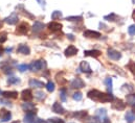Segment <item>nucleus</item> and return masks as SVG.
<instances>
[{"label": "nucleus", "mask_w": 135, "mask_h": 123, "mask_svg": "<svg viewBox=\"0 0 135 123\" xmlns=\"http://www.w3.org/2000/svg\"><path fill=\"white\" fill-rule=\"evenodd\" d=\"M97 116H98L99 118H101V120L104 119L105 117H107V111H106L105 109H100V110H98V111H97Z\"/></svg>", "instance_id": "cd10ccee"}, {"label": "nucleus", "mask_w": 135, "mask_h": 123, "mask_svg": "<svg viewBox=\"0 0 135 123\" xmlns=\"http://www.w3.org/2000/svg\"><path fill=\"white\" fill-rule=\"evenodd\" d=\"M72 98H73V100H75V101H80V100H82L83 95H82L81 92H75L72 95Z\"/></svg>", "instance_id": "c9c22d12"}, {"label": "nucleus", "mask_w": 135, "mask_h": 123, "mask_svg": "<svg viewBox=\"0 0 135 123\" xmlns=\"http://www.w3.org/2000/svg\"><path fill=\"white\" fill-rule=\"evenodd\" d=\"M107 53H108V58L110 60H112V61H118L122 58V53L118 52L117 50L113 49V48H108Z\"/></svg>", "instance_id": "7ed1b4c3"}, {"label": "nucleus", "mask_w": 135, "mask_h": 123, "mask_svg": "<svg viewBox=\"0 0 135 123\" xmlns=\"http://www.w3.org/2000/svg\"><path fill=\"white\" fill-rule=\"evenodd\" d=\"M0 103L6 104V105H11V102H8V101H6V100H4V99H0Z\"/></svg>", "instance_id": "49530a36"}, {"label": "nucleus", "mask_w": 135, "mask_h": 123, "mask_svg": "<svg viewBox=\"0 0 135 123\" xmlns=\"http://www.w3.org/2000/svg\"><path fill=\"white\" fill-rule=\"evenodd\" d=\"M128 32H129V34H130V35H135V24L129 26V28H128Z\"/></svg>", "instance_id": "a19ab883"}, {"label": "nucleus", "mask_w": 135, "mask_h": 123, "mask_svg": "<svg viewBox=\"0 0 135 123\" xmlns=\"http://www.w3.org/2000/svg\"><path fill=\"white\" fill-rule=\"evenodd\" d=\"M50 122L51 123H64V120L60 119V118H51L50 119Z\"/></svg>", "instance_id": "c03bdc74"}, {"label": "nucleus", "mask_w": 135, "mask_h": 123, "mask_svg": "<svg viewBox=\"0 0 135 123\" xmlns=\"http://www.w3.org/2000/svg\"><path fill=\"white\" fill-rule=\"evenodd\" d=\"M87 115L88 114L86 111H79V112H74L72 114V117H74L79 120H83V119H85V117H87Z\"/></svg>", "instance_id": "4be33fe9"}, {"label": "nucleus", "mask_w": 135, "mask_h": 123, "mask_svg": "<svg viewBox=\"0 0 135 123\" xmlns=\"http://www.w3.org/2000/svg\"><path fill=\"white\" fill-rule=\"evenodd\" d=\"M46 90L48 91V92H54L55 91V84L52 83V81H48L47 84H46Z\"/></svg>", "instance_id": "f704fd0d"}, {"label": "nucleus", "mask_w": 135, "mask_h": 123, "mask_svg": "<svg viewBox=\"0 0 135 123\" xmlns=\"http://www.w3.org/2000/svg\"><path fill=\"white\" fill-rule=\"evenodd\" d=\"M4 21H5L7 24H9V25H15V24L18 22V15L14 12V13H12L8 17H6V18L4 19Z\"/></svg>", "instance_id": "9d476101"}, {"label": "nucleus", "mask_w": 135, "mask_h": 123, "mask_svg": "<svg viewBox=\"0 0 135 123\" xmlns=\"http://www.w3.org/2000/svg\"><path fill=\"white\" fill-rule=\"evenodd\" d=\"M37 1H38V3H39L41 6L45 7V1H44V0H37Z\"/></svg>", "instance_id": "de8ad7c7"}, {"label": "nucleus", "mask_w": 135, "mask_h": 123, "mask_svg": "<svg viewBox=\"0 0 135 123\" xmlns=\"http://www.w3.org/2000/svg\"><path fill=\"white\" fill-rule=\"evenodd\" d=\"M30 70L31 71H39V70H42L44 68H46V62L44 60H38V61H34L30 66H28Z\"/></svg>", "instance_id": "f03ea898"}, {"label": "nucleus", "mask_w": 135, "mask_h": 123, "mask_svg": "<svg viewBox=\"0 0 135 123\" xmlns=\"http://www.w3.org/2000/svg\"><path fill=\"white\" fill-rule=\"evenodd\" d=\"M47 27H48V29L51 31V32H57V31L61 30L63 26H62V24H61V23L56 22V21H52V22L48 23Z\"/></svg>", "instance_id": "6e6552de"}, {"label": "nucleus", "mask_w": 135, "mask_h": 123, "mask_svg": "<svg viewBox=\"0 0 135 123\" xmlns=\"http://www.w3.org/2000/svg\"><path fill=\"white\" fill-rule=\"evenodd\" d=\"M28 85H30V87H32V88H39V89L46 86V85H44V83H42V81H40V80H38V79H35V78L30 79Z\"/></svg>", "instance_id": "dca6fc26"}, {"label": "nucleus", "mask_w": 135, "mask_h": 123, "mask_svg": "<svg viewBox=\"0 0 135 123\" xmlns=\"http://www.w3.org/2000/svg\"><path fill=\"white\" fill-rule=\"evenodd\" d=\"M62 17H63V15H62V12H60V11H55L51 14V19L52 20H57V19H60Z\"/></svg>", "instance_id": "7c9ffc66"}, {"label": "nucleus", "mask_w": 135, "mask_h": 123, "mask_svg": "<svg viewBox=\"0 0 135 123\" xmlns=\"http://www.w3.org/2000/svg\"><path fill=\"white\" fill-rule=\"evenodd\" d=\"M111 67H112V68H114V69H115V71H116V72H118L120 75L125 76V72H124V71H122V69H120L119 67H116V66H113V65H112Z\"/></svg>", "instance_id": "37998d69"}, {"label": "nucleus", "mask_w": 135, "mask_h": 123, "mask_svg": "<svg viewBox=\"0 0 135 123\" xmlns=\"http://www.w3.org/2000/svg\"><path fill=\"white\" fill-rule=\"evenodd\" d=\"M70 87H71L72 89H82V88L85 87V83L83 81L82 78H80V77H75V78H73V79L71 80V83H70Z\"/></svg>", "instance_id": "39448f33"}, {"label": "nucleus", "mask_w": 135, "mask_h": 123, "mask_svg": "<svg viewBox=\"0 0 135 123\" xmlns=\"http://www.w3.org/2000/svg\"><path fill=\"white\" fill-rule=\"evenodd\" d=\"M35 115H36V113H35V112H30V113H26V115H25V116H24V118H23V121H24V123H34Z\"/></svg>", "instance_id": "412c9836"}, {"label": "nucleus", "mask_w": 135, "mask_h": 123, "mask_svg": "<svg viewBox=\"0 0 135 123\" xmlns=\"http://www.w3.org/2000/svg\"><path fill=\"white\" fill-rule=\"evenodd\" d=\"M102 123H111V122H110V119L109 118L105 117L104 119H102Z\"/></svg>", "instance_id": "09e8293b"}, {"label": "nucleus", "mask_w": 135, "mask_h": 123, "mask_svg": "<svg viewBox=\"0 0 135 123\" xmlns=\"http://www.w3.org/2000/svg\"><path fill=\"white\" fill-rule=\"evenodd\" d=\"M78 48L75 47V46H73V45H69L67 48H66V50H65V57H67V58H70V57H73V55H75L76 53H78Z\"/></svg>", "instance_id": "ddd939ff"}, {"label": "nucleus", "mask_w": 135, "mask_h": 123, "mask_svg": "<svg viewBox=\"0 0 135 123\" xmlns=\"http://www.w3.org/2000/svg\"><path fill=\"white\" fill-rule=\"evenodd\" d=\"M17 8H18V9H21L22 14H23L24 16H26L27 18H30V19H35V17L33 16V15H32V14H30V13H28L26 9H24V7H23V5H22V4L18 5V6H17Z\"/></svg>", "instance_id": "a878e982"}, {"label": "nucleus", "mask_w": 135, "mask_h": 123, "mask_svg": "<svg viewBox=\"0 0 135 123\" xmlns=\"http://www.w3.org/2000/svg\"><path fill=\"white\" fill-rule=\"evenodd\" d=\"M57 81H58L61 86H64V85H66V83H67V80H66V79H64L63 77H60V76H59V74L57 75Z\"/></svg>", "instance_id": "58836bf2"}, {"label": "nucleus", "mask_w": 135, "mask_h": 123, "mask_svg": "<svg viewBox=\"0 0 135 123\" xmlns=\"http://www.w3.org/2000/svg\"><path fill=\"white\" fill-rule=\"evenodd\" d=\"M0 95H1V90H0Z\"/></svg>", "instance_id": "13d9d810"}, {"label": "nucleus", "mask_w": 135, "mask_h": 123, "mask_svg": "<svg viewBox=\"0 0 135 123\" xmlns=\"http://www.w3.org/2000/svg\"><path fill=\"white\" fill-rule=\"evenodd\" d=\"M120 90L125 93H130L134 91V87H133L132 85H124V86L120 88Z\"/></svg>", "instance_id": "bb28decb"}, {"label": "nucleus", "mask_w": 135, "mask_h": 123, "mask_svg": "<svg viewBox=\"0 0 135 123\" xmlns=\"http://www.w3.org/2000/svg\"><path fill=\"white\" fill-rule=\"evenodd\" d=\"M7 83H8L9 85H15V84L20 83V79L17 78V77H9V78L7 79Z\"/></svg>", "instance_id": "4c0bfd02"}, {"label": "nucleus", "mask_w": 135, "mask_h": 123, "mask_svg": "<svg viewBox=\"0 0 135 123\" xmlns=\"http://www.w3.org/2000/svg\"><path fill=\"white\" fill-rule=\"evenodd\" d=\"M87 96L91 100L98 101V102H102V103L112 102L114 100V96L111 93L110 94H107V93L101 92L99 90H91V91H89V92L87 93Z\"/></svg>", "instance_id": "f257e3e1"}, {"label": "nucleus", "mask_w": 135, "mask_h": 123, "mask_svg": "<svg viewBox=\"0 0 135 123\" xmlns=\"http://www.w3.org/2000/svg\"><path fill=\"white\" fill-rule=\"evenodd\" d=\"M34 123H48V122L46 120H43V119H40V118H36Z\"/></svg>", "instance_id": "a18cd8bd"}, {"label": "nucleus", "mask_w": 135, "mask_h": 123, "mask_svg": "<svg viewBox=\"0 0 135 123\" xmlns=\"http://www.w3.org/2000/svg\"><path fill=\"white\" fill-rule=\"evenodd\" d=\"M1 27H2V22L0 21V28H1Z\"/></svg>", "instance_id": "5fc2aeb1"}, {"label": "nucleus", "mask_w": 135, "mask_h": 123, "mask_svg": "<svg viewBox=\"0 0 135 123\" xmlns=\"http://www.w3.org/2000/svg\"><path fill=\"white\" fill-rule=\"evenodd\" d=\"M125 119L128 123H133L135 121V114L133 111H128L125 115Z\"/></svg>", "instance_id": "b1692460"}, {"label": "nucleus", "mask_w": 135, "mask_h": 123, "mask_svg": "<svg viewBox=\"0 0 135 123\" xmlns=\"http://www.w3.org/2000/svg\"><path fill=\"white\" fill-rule=\"evenodd\" d=\"M30 30V25L26 22H22L16 29V33L18 34H26Z\"/></svg>", "instance_id": "423d86ee"}, {"label": "nucleus", "mask_w": 135, "mask_h": 123, "mask_svg": "<svg viewBox=\"0 0 135 123\" xmlns=\"http://www.w3.org/2000/svg\"><path fill=\"white\" fill-rule=\"evenodd\" d=\"M44 27H45L44 23H42V22H40V21H36L34 23V25H33V31L36 32V33H38V32L43 30Z\"/></svg>", "instance_id": "aec40b11"}, {"label": "nucleus", "mask_w": 135, "mask_h": 123, "mask_svg": "<svg viewBox=\"0 0 135 123\" xmlns=\"http://www.w3.org/2000/svg\"><path fill=\"white\" fill-rule=\"evenodd\" d=\"M101 54H102L101 51H100V50H95V49H93V50H86V51H84V55H85V57L99 58Z\"/></svg>", "instance_id": "a211bd4d"}, {"label": "nucleus", "mask_w": 135, "mask_h": 123, "mask_svg": "<svg viewBox=\"0 0 135 123\" xmlns=\"http://www.w3.org/2000/svg\"><path fill=\"white\" fill-rule=\"evenodd\" d=\"M17 52L18 53H21V54L28 55L31 53V48L26 44H19L18 47H17Z\"/></svg>", "instance_id": "9b49d317"}, {"label": "nucleus", "mask_w": 135, "mask_h": 123, "mask_svg": "<svg viewBox=\"0 0 135 123\" xmlns=\"http://www.w3.org/2000/svg\"><path fill=\"white\" fill-rule=\"evenodd\" d=\"M79 70H81L83 73H91V72H92V70H91V68H90V66H89V64L85 61L82 62V63L80 64Z\"/></svg>", "instance_id": "f3484780"}, {"label": "nucleus", "mask_w": 135, "mask_h": 123, "mask_svg": "<svg viewBox=\"0 0 135 123\" xmlns=\"http://www.w3.org/2000/svg\"><path fill=\"white\" fill-rule=\"evenodd\" d=\"M132 18H133V20L135 21V9L133 11V14H132Z\"/></svg>", "instance_id": "3c124183"}, {"label": "nucleus", "mask_w": 135, "mask_h": 123, "mask_svg": "<svg viewBox=\"0 0 135 123\" xmlns=\"http://www.w3.org/2000/svg\"><path fill=\"white\" fill-rule=\"evenodd\" d=\"M132 2H133V3H135V0H132Z\"/></svg>", "instance_id": "4d7b16f0"}, {"label": "nucleus", "mask_w": 135, "mask_h": 123, "mask_svg": "<svg viewBox=\"0 0 135 123\" xmlns=\"http://www.w3.org/2000/svg\"><path fill=\"white\" fill-rule=\"evenodd\" d=\"M133 112H135V106H133Z\"/></svg>", "instance_id": "6e6d98bb"}, {"label": "nucleus", "mask_w": 135, "mask_h": 123, "mask_svg": "<svg viewBox=\"0 0 135 123\" xmlns=\"http://www.w3.org/2000/svg\"><path fill=\"white\" fill-rule=\"evenodd\" d=\"M12 123H20V121H18V120H17V121H14V122H12Z\"/></svg>", "instance_id": "864d4df0"}, {"label": "nucleus", "mask_w": 135, "mask_h": 123, "mask_svg": "<svg viewBox=\"0 0 135 123\" xmlns=\"http://www.w3.org/2000/svg\"><path fill=\"white\" fill-rule=\"evenodd\" d=\"M21 98L24 101H31L34 98V96H33V93H32L31 90L26 89V90H23L22 91V93H21Z\"/></svg>", "instance_id": "2eb2a0df"}, {"label": "nucleus", "mask_w": 135, "mask_h": 123, "mask_svg": "<svg viewBox=\"0 0 135 123\" xmlns=\"http://www.w3.org/2000/svg\"><path fill=\"white\" fill-rule=\"evenodd\" d=\"M126 101L127 104L130 106H135V93L126 95Z\"/></svg>", "instance_id": "5701e85b"}, {"label": "nucleus", "mask_w": 135, "mask_h": 123, "mask_svg": "<svg viewBox=\"0 0 135 123\" xmlns=\"http://www.w3.org/2000/svg\"><path fill=\"white\" fill-rule=\"evenodd\" d=\"M111 107L116 111H124L126 109V103H124L122 99H114L111 104Z\"/></svg>", "instance_id": "20e7f679"}, {"label": "nucleus", "mask_w": 135, "mask_h": 123, "mask_svg": "<svg viewBox=\"0 0 135 123\" xmlns=\"http://www.w3.org/2000/svg\"><path fill=\"white\" fill-rule=\"evenodd\" d=\"M35 97H36L38 100H43V99H45L46 95H45V93L41 92V91H38V92L35 93Z\"/></svg>", "instance_id": "473e14b6"}, {"label": "nucleus", "mask_w": 135, "mask_h": 123, "mask_svg": "<svg viewBox=\"0 0 135 123\" xmlns=\"http://www.w3.org/2000/svg\"><path fill=\"white\" fill-rule=\"evenodd\" d=\"M6 32H1L0 33V43H4L6 40H7V37H6Z\"/></svg>", "instance_id": "ea45409f"}, {"label": "nucleus", "mask_w": 135, "mask_h": 123, "mask_svg": "<svg viewBox=\"0 0 135 123\" xmlns=\"http://www.w3.org/2000/svg\"><path fill=\"white\" fill-rule=\"evenodd\" d=\"M2 95L6 99H16L18 97V92H16V91H4V92H2Z\"/></svg>", "instance_id": "6ab92c4d"}, {"label": "nucleus", "mask_w": 135, "mask_h": 123, "mask_svg": "<svg viewBox=\"0 0 135 123\" xmlns=\"http://www.w3.org/2000/svg\"><path fill=\"white\" fill-rule=\"evenodd\" d=\"M105 85L107 86V89H108V91L110 93H112V79L110 78V77H107L106 79H105Z\"/></svg>", "instance_id": "c756f323"}, {"label": "nucleus", "mask_w": 135, "mask_h": 123, "mask_svg": "<svg viewBox=\"0 0 135 123\" xmlns=\"http://www.w3.org/2000/svg\"><path fill=\"white\" fill-rule=\"evenodd\" d=\"M127 68L130 70V72L134 75V77H135V62H133V61L129 62V64L127 65Z\"/></svg>", "instance_id": "2f4dec72"}, {"label": "nucleus", "mask_w": 135, "mask_h": 123, "mask_svg": "<svg viewBox=\"0 0 135 123\" xmlns=\"http://www.w3.org/2000/svg\"><path fill=\"white\" fill-rule=\"evenodd\" d=\"M67 37L70 41H74V35H73V34H68Z\"/></svg>", "instance_id": "8fccbe9b"}, {"label": "nucleus", "mask_w": 135, "mask_h": 123, "mask_svg": "<svg viewBox=\"0 0 135 123\" xmlns=\"http://www.w3.org/2000/svg\"><path fill=\"white\" fill-rule=\"evenodd\" d=\"M52 112L54 113H57V114H65V109L62 106L61 103L59 102H55L52 104V107H51Z\"/></svg>", "instance_id": "4468645a"}, {"label": "nucleus", "mask_w": 135, "mask_h": 123, "mask_svg": "<svg viewBox=\"0 0 135 123\" xmlns=\"http://www.w3.org/2000/svg\"><path fill=\"white\" fill-rule=\"evenodd\" d=\"M67 21H82L83 17L82 16H69L66 18Z\"/></svg>", "instance_id": "72a5a7b5"}, {"label": "nucleus", "mask_w": 135, "mask_h": 123, "mask_svg": "<svg viewBox=\"0 0 135 123\" xmlns=\"http://www.w3.org/2000/svg\"><path fill=\"white\" fill-rule=\"evenodd\" d=\"M86 123H102V121L101 118H99L98 116H94V117H88Z\"/></svg>", "instance_id": "c85d7f7f"}, {"label": "nucleus", "mask_w": 135, "mask_h": 123, "mask_svg": "<svg viewBox=\"0 0 135 123\" xmlns=\"http://www.w3.org/2000/svg\"><path fill=\"white\" fill-rule=\"evenodd\" d=\"M27 68H28V66H27V65H25V64H23V65H19V66H18V69H19V71H20V72H24Z\"/></svg>", "instance_id": "79ce46f5"}, {"label": "nucleus", "mask_w": 135, "mask_h": 123, "mask_svg": "<svg viewBox=\"0 0 135 123\" xmlns=\"http://www.w3.org/2000/svg\"><path fill=\"white\" fill-rule=\"evenodd\" d=\"M11 118H12L11 112L6 111L5 109H1V111H0V121L1 122H6V121L11 120Z\"/></svg>", "instance_id": "0eeeda50"}, {"label": "nucleus", "mask_w": 135, "mask_h": 123, "mask_svg": "<svg viewBox=\"0 0 135 123\" xmlns=\"http://www.w3.org/2000/svg\"><path fill=\"white\" fill-rule=\"evenodd\" d=\"M60 97H61V100L63 101V102H65L66 100H67V98H66V89H61V91H60Z\"/></svg>", "instance_id": "e433bc0d"}, {"label": "nucleus", "mask_w": 135, "mask_h": 123, "mask_svg": "<svg viewBox=\"0 0 135 123\" xmlns=\"http://www.w3.org/2000/svg\"><path fill=\"white\" fill-rule=\"evenodd\" d=\"M83 34H84L85 38H88V39H99V38L101 37V33H100L99 31L89 30V29L84 31Z\"/></svg>", "instance_id": "f8f14e48"}, {"label": "nucleus", "mask_w": 135, "mask_h": 123, "mask_svg": "<svg viewBox=\"0 0 135 123\" xmlns=\"http://www.w3.org/2000/svg\"><path fill=\"white\" fill-rule=\"evenodd\" d=\"M2 52H3V47H2L1 45H0V54H1Z\"/></svg>", "instance_id": "603ef678"}, {"label": "nucleus", "mask_w": 135, "mask_h": 123, "mask_svg": "<svg viewBox=\"0 0 135 123\" xmlns=\"http://www.w3.org/2000/svg\"><path fill=\"white\" fill-rule=\"evenodd\" d=\"M21 107H22V110L24 112H27V113L35 112V113H37V109L35 107V104L32 103V102H30V101H25V103H22Z\"/></svg>", "instance_id": "1a4fd4ad"}, {"label": "nucleus", "mask_w": 135, "mask_h": 123, "mask_svg": "<svg viewBox=\"0 0 135 123\" xmlns=\"http://www.w3.org/2000/svg\"><path fill=\"white\" fill-rule=\"evenodd\" d=\"M104 19L105 20H107V21H111V22H115V21H117L118 19H119V17L117 16V15H115V14H110V15H108V16H105L104 17Z\"/></svg>", "instance_id": "393cba45"}]
</instances>
